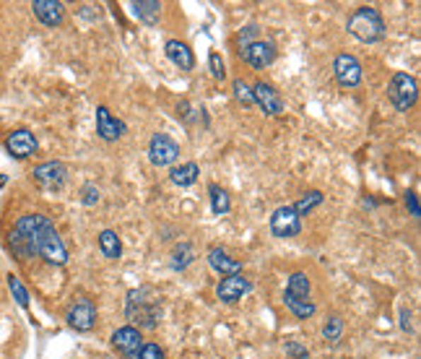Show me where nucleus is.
Instances as JSON below:
<instances>
[{"label": "nucleus", "mask_w": 421, "mask_h": 359, "mask_svg": "<svg viewBox=\"0 0 421 359\" xmlns=\"http://www.w3.org/2000/svg\"><path fill=\"white\" fill-rule=\"evenodd\" d=\"M125 315L138 331H151L159 326L161 318V295L154 287H138L127 292Z\"/></svg>", "instance_id": "f257e3e1"}, {"label": "nucleus", "mask_w": 421, "mask_h": 359, "mask_svg": "<svg viewBox=\"0 0 421 359\" xmlns=\"http://www.w3.org/2000/svg\"><path fill=\"white\" fill-rule=\"evenodd\" d=\"M40 214L21 216L8 234V250L18 261H29V258L40 256Z\"/></svg>", "instance_id": "f03ea898"}, {"label": "nucleus", "mask_w": 421, "mask_h": 359, "mask_svg": "<svg viewBox=\"0 0 421 359\" xmlns=\"http://www.w3.org/2000/svg\"><path fill=\"white\" fill-rule=\"evenodd\" d=\"M349 34L354 40L364 42V45H374L385 37V21H382L380 11L372 8V6H359L354 13L349 16V24H346Z\"/></svg>", "instance_id": "7ed1b4c3"}, {"label": "nucleus", "mask_w": 421, "mask_h": 359, "mask_svg": "<svg viewBox=\"0 0 421 359\" xmlns=\"http://www.w3.org/2000/svg\"><path fill=\"white\" fill-rule=\"evenodd\" d=\"M284 304H287L296 320H307L315 315V302H310V279L307 273L296 271L289 276L287 292H284Z\"/></svg>", "instance_id": "20e7f679"}, {"label": "nucleus", "mask_w": 421, "mask_h": 359, "mask_svg": "<svg viewBox=\"0 0 421 359\" xmlns=\"http://www.w3.org/2000/svg\"><path fill=\"white\" fill-rule=\"evenodd\" d=\"M40 256L52 266H65L68 263V250H65L63 239L57 234L55 224L50 222L47 216L40 214Z\"/></svg>", "instance_id": "39448f33"}, {"label": "nucleus", "mask_w": 421, "mask_h": 359, "mask_svg": "<svg viewBox=\"0 0 421 359\" xmlns=\"http://www.w3.org/2000/svg\"><path fill=\"white\" fill-rule=\"evenodd\" d=\"M388 96H390V102L396 104L398 112H408L413 104H416V99H419V84H416L413 76L398 71L396 76L390 79Z\"/></svg>", "instance_id": "423d86ee"}, {"label": "nucleus", "mask_w": 421, "mask_h": 359, "mask_svg": "<svg viewBox=\"0 0 421 359\" xmlns=\"http://www.w3.org/2000/svg\"><path fill=\"white\" fill-rule=\"evenodd\" d=\"M270 232L273 237L278 239H289L296 237L302 232V219L296 216V211L292 206H278L273 214H270Z\"/></svg>", "instance_id": "0eeeda50"}, {"label": "nucleus", "mask_w": 421, "mask_h": 359, "mask_svg": "<svg viewBox=\"0 0 421 359\" xmlns=\"http://www.w3.org/2000/svg\"><path fill=\"white\" fill-rule=\"evenodd\" d=\"M177 156H180V146L175 138H169L167 133H154L149 141V161L154 167H169Z\"/></svg>", "instance_id": "6e6552de"}, {"label": "nucleus", "mask_w": 421, "mask_h": 359, "mask_svg": "<svg viewBox=\"0 0 421 359\" xmlns=\"http://www.w3.org/2000/svg\"><path fill=\"white\" fill-rule=\"evenodd\" d=\"M32 177L45 190H60L65 185V180H68V167L57 159L42 161V164H37V167L32 169Z\"/></svg>", "instance_id": "1a4fd4ad"}, {"label": "nucleus", "mask_w": 421, "mask_h": 359, "mask_svg": "<svg viewBox=\"0 0 421 359\" xmlns=\"http://www.w3.org/2000/svg\"><path fill=\"white\" fill-rule=\"evenodd\" d=\"M112 349L117 351L122 359H138V351L144 346V336L133 326H122L112 334Z\"/></svg>", "instance_id": "9d476101"}, {"label": "nucleus", "mask_w": 421, "mask_h": 359, "mask_svg": "<svg viewBox=\"0 0 421 359\" xmlns=\"http://www.w3.org/2000/svg\"><path fill=\"white\" fill-rule=\"evenodd\" d=\"M239 57H242L245 63L253 65V68L263 71V68H268V65L276 60V45L268 40H255L250 42V45H245V47H239Z\"/></svg>", "instance_id": "9b49d317"}, {"label": "nucleus", "mask_w": 421, "mask_h": 359, "mask_svg": "<svg viewBox=\"0 0 421 359\" xmlns=\"http://www.w3.org/2000/svg\"><path fill=\"white\" fill-rule=\"evenodd\" d=\"M65 320H68V326H71L73 331H81V334L91 331V328L96 326V307H94V302H91V300H86V297H79V300L71 304V310H68Z\"/></svg>", "instance_id": "f8f14e48"}, {"label": "nucleus", "mask_w": 421, "mask_h": 359, "mask_svg": "<svg viewBox=\"0 0 421 359\" xmlns=\"http://www.w3.org/2000/svg\"><path fill=\"white\" fill-rule=\"evenodd\" d=\"M96 133H99V138L102 141H107V144H112V141H117V138H122L127 133V125L122 122V120H117L115 115H112L104 104H99L96 107Z\"/></svg>", "instance_id": "ddd939ff"}, {"label": "nucleus", "mask_w": 421, "mask_h": 359, "mask_svg": "<svg viewBox=\"0 0 421 359\" xmlns=\"http://www.w3.org/2000/svg\"><path fill=\"white\" fill-rule=\"evenodd\" d=\"M333 73H335V81H338L341 86H359V84H362V63H359L354 55H349V52L335 55Z\"/></svg>", "instance_id": "4468645a"}, {"label": "nucleus", "mask_w": 421, "mask_h": 359, "mask_svg": "<svg viewBox=\"0 0 421 359\" xmlns=\"http://www.w3.org/2000/svg\"><path fill=\"white\" fill-rule=\"evenodd\" d=\"M6 149L13 159H26V156H32L37 154L40 144H37V138H34L32 130L26 128H18V130H11L8 138H6Z\"/></svg>", "instance_id": "2eb2a0df"}, {"label": "nucleus", "mask_w": 421, "mask_h": 359, "mask_svg": "<svg viewBox=\"0 0 421 359\" xmlns=\"http://www.w3.org/2000/svg\"><path fill=\"white\" fill-rule=\"evenodd\" d=\"M250 289H253L250 279H245L242 273H234V276H224V279L219 281V287H216V297H219L221 302L231 304V302H239V300H242Z\"/></svg>", "instance_id": "dca6fc26"}, {"label": "nucleus", "mask_w": 421, "mask_h": 359, "mask_svg": "<svg viewBox=\"0 0 421 359\" xmlns=\"http://www.w3.org/2000/svg\"><path fill=\"white\" fill-rule=\"evenodd\" d=\"M253 99L260 104L263 112L270 115V118H276V115L284 112V96L278 94L276 86H270V84H265V81H258V84L253 86Z\"/></svg>", "instance_id": "f3484780"}, {"label": "nucleus", "mask_w": 421, "mask_h": 359, "mask_svg": "<svg viewBox=\"0 0 421 359\" xmlns=\"http://www.w3.org/2000/svg\"><path fill=\"white\" fill-rule=\"evenodd\" d=\"M32 11L45 26H60L65 18L63 3H57V0H34Z\"/></svg>", "instance_id": "a211bd4d"}, {"label": "nucleus", "mask_w": 421, "mask_h": 359, "mask_svg": "<svg viewBox=\"0 0 421 359\" xmlns=\"http://www.w3.org/2000/svg\"><path fill=\"white\" fill-rule=\"evenodd\" d=\"M164 55L169 57V63L175 65V68H180V71H192L195 68V57H192V50L185 45V42L180 40H169L167 45H164Z\"/></svg>", "instance_id": "6ab92c4d"}, {"label": "nucleus", "mask_w": 421, "mask_h": 359, "mask_svg": "<svg viewBox=\"0 0 421 359\" xmlns=\"http://www.w3.org/2000/svg\"><path fill=\"white\" fill-rule=\"evenodd\" d=\"M208 266H211L216 273H221V276H234V273L242 271V261H239V258H231L224 248L208 250Z\"/></svg>", "instance_id": "aec40b11"}, {"label": "nucleus", "mask_w": 421, "mask_h": 359, "mask_svg": "<svg viewBox=\"0 0 421 359\" xmlns=\"http://www.w3.org/2000/svg\"><path fill=\"white\" fill-rule=\"evenodd\" d=\"M133 13L135 18L146 26H156L161 16V3L159 0H135L133 3Z\"/></svg>", "instance_id": "412c9836"}, {"label": "nucleus", "mask_w": 421, "mask_h": 359, "mask_svg": "<svg viewBox=\"0 0 421 359\" xmlns=\"http://www.w3.org/2000/svg\"><path fill=\"white\" fill-rule=\"evenodd\" d=\"M192 261H195V248H192L190 242H180V245H175L172 256H169V266H172V271H185Z\"/></svg>", "instance_id": "4be33fe9"}, {"label": "nucleus", "mask_w": 421, "mask_h": 359, "mask_svg": "<svg viewBox=\"0 0 421 359\" xmlns=\"http://www.w3.org/2000/svg\"><path fill=\"white\" fill-rule=\"evenodd\" d=\"M200 175V167L195 164V161H188V164H180V167H175L172 172H169V180L175 185H180V188H190L195 180H198Z\"/></svg>", "instance_id": "5701e85b"}, {"label": "nucleus", "mask_w": 421, "mask_h": 359, "mask_svg": "<svg viewBox=\"0 0 421 359\" xmlns=\"http://www.w3.org/2000/svg\"><path fill=\"white\" fill-rule=\"evenodd\" d=\"M99 250L104 253V258L117 261V258L122 256V242H120L117 232H112V229L99 232Z\"/></svg>", "instance_id": "b1692460"}, {"label": "nucleus", "mask_w": 421, "mask_h": 359, "mask_svg": "<svg viewBox=\"0 0 421 359\" xmlns=\"http://www.w3.org/2000/svg\"><path fill=\"white\" fill-rule=\"evenodd\" d=\"M208 195H211V211H214V216L229 214L231 200H229V195H226V190H224L221 185H216V183L208 185Z\"/></svg>", "instance_id": "393cba45"}, {"label": "nucleus", "mask_w": 421, "mask_h": 359, "mask_svg": "<svg viewBox=\"0 0 421 359\" xmlns=\"http://www.w3.org/2000/svg\"><path fill=\"white\" fill-rule=\"evenodd\" d=\"M323 200H325V195H323V193L320 190H307L302 195V198L296 200L294 206V211H296V216H299V219H302V216H310L312 211H315V208L320 206V203H323Z\"/></svg>", "instance_id": "a878e982"}, {"label": "nucleus", "mask_w": 421, "mask_h": 359, "mask_svg": "<svg viewBox=\"0 0 421 359\" xmlns=\"http://www.w3.org/2000/svg\"><path fill=\"white\" fill-rule=\"evenodd\" d=\"M8 289L11 295H13V300L18 302V307H29V292H26V287L21 284V279H18L16 273H8Z\"/></svg>", "instance_id": "bb28decb"}, {"label": "nucleus", "mask_w": 421, "mask_h": 359, "mask_svg": "<svg viewBox=\"0 0 421 359\" xmlns=\"http://www.w3.org/2000/svg\"><path fill=\"white\" fill-rule=\"evenodd\" d=\"M341 334H343V320L338 315H330L325 320V326H323V336H325V341L330 343H338L341 341Z\"/></svg>", "instance_id": "cd10ccee"}, {"label": "nucleus", "mask_w": 421, "mask_h": 359, "mask_svg": "<svg viewBox=\"0 0 421 359\" xmlns=\"http://www.w3.org/2000/svg\"><path fill=\"white\" fill-rule=\"evenodd\" d=\"M234 96H237V102L242 104V107H253L255 104V99H253V86L247 84V81H242V79H234Z\"/></svg>", "instance_id": "c85d7f7f"}, {"label": "nucleus", "mask_w": 421, "mask_h": 359, "mask_svg": "<svg viewBox=\"0 0 421 359\" xmlns=\"http://www.w3.org/2000/svg\"><path fill=\"white\" fill-rule=\"evenodd\" d=\"M208 68H211V76H214L216 81L226 79V68H224V60L219 52H211V55H208Z\"/></svg>", "instance_id": "c756f323"}, {"label": "nucleus", "mask_w": 421, "mask_h": 359, "mask_svg": "<svg viewBox=\"0 0 421 359\" xmlns=\"http://www.w3.org/2000/svg\"><path fill=\"white\" fill-rule=\"evenodd\" d=\"M81 203L83 206H96L99 203V188L94 183H86L81 188Z\"/></svg>", "instance_id": "7c9ffc66"}, {"label": "nucleus", "mask_w": 421, "mask_h": 359, "mask_svg": "<svg viewBox=\"0 0 421 359\" xmlns=\"http://www.w3.org/2000/svg\"><path fill=\"white\" fill-rule=\"evenodd\" d=\"M138 359H164V349L159 343H144L138 351Z\"/></svg>", "instance_id": "2f4dec72"}, {"label": "nucleus", "mask_w": 421, "mask_h": 359, "mask_svg": "<svg viewBox=\"0 0 421 359\" xmlns=\"http://www.w3.org/2000/svg\"><path fill=\"white\" fill-rule=\"evenodd\" d=\"M258 32H260V29H258V24H247L245 29H242V32H239V47H245V45H250V42H255L258 40Z\"/></svg>", "instance_id": "473e14b6"}, {"label": "nucleus", "mask_w": 421, "mask_h": 359, "mask_svg": "<svg viewBox=\"0 0 421 359\" xmlns=\"http://www.w3.org/2000/svg\"><path fill=\"white\" fill-rule=\"evenodd\" d=\"M287 357L289 359H307L310 357V351L304 349L299 341H287Z\"/></svg>", "instance_id": "72a5a7b5"}, {"label": "nucleus", "mask_w": 421, "mask_h": 359, "mask_svg": "<svg viewBox=\"0 0 421 359\" xmlns=\"http://www.w3.org/2000/svg\"><path fill=\"white\" fill-rule=\"evenodd\" d=\"M405 206H408L413 219H419V198H416V193L413 190H405Z\"/></svg>", "instance_id": "f704fd0d"}, {"label": "nucleus", "mask_w": 421, "mask_h": 359, "mask_svg": "<svg viewBox=\"0 0 421 359\" xmlns=\"http://www.w3.org/2000/svg\"><path fill=\"white\" fill-rule=\"evenodd\" d=\"M400 315H403V331H411V323H408V320H411V312L403 307V310H400Z\"/></svg>", "instance_id": "c9c22d12"}, {"label": "nucleus", "mask_w": 421, "mask_h": 359, "mask_svg": "<svg viewBox=\"0 0 421 359\" xmlns=\"http://www.w3.org/2000/svg\"><path fill=\"white\" fill-rule=\"evenodd\" d=\"M6 183H8V177H6V175H0V188H6Z\"/></svg>", "instance_id": "e433bc0d"}]
</instances>
